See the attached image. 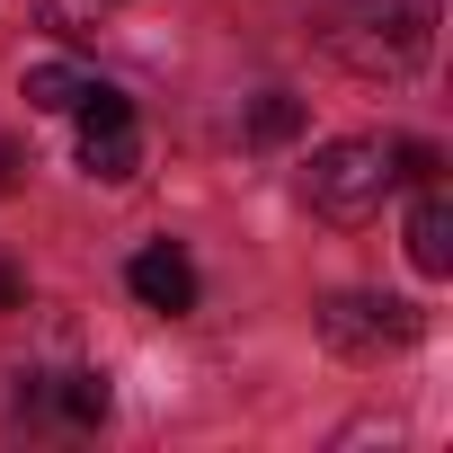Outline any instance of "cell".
<instances>
[{
  "instance_id": "2",
  "label": "cell",
  "mask_w": 453,
  "mask_h": 453,
  "mask_svg": "<svg viewBox=\"0 0 453 453\" xmlns=\"http://www.w3.org/2000/svg\"><path fill=\"white\" fill-rule=\"evenodd\" d=\"M391 187H400V169H391V142H373V134L320 142L311 169H303V196H311V213H329V222H373Z\"/></svg>"
},
{
  "instance_id": "1",
  "label": "cell",
  "mask_w": 453,
  "mask_h": 453,
  "mask_svg": "<svg viewBox=\"0 0 453 453\" xmlns=\"http://www.w3.org/2000/svg\"><path fill=\"white\" fill-rule=\"evenodd\" d=\"M320 45L356 81H409L435 54V0H329Z\"/></svg>"
},
{
  "instance_id": "12",
  "label": "cell",
  "mask_w": 453,
  "mask_h": 453,
  "mask_svg": "<svg viewBox=\"0 0 453 453\" xmlns=\"http://www.w3.org/2000/svg\"><path fill=\"white\" fill-rule=\"evenodd\" d=\"M19 303H27V276H19V267H0V311H19Z\"/></svg>"
},
{
  "instance_id": "4",
  "label": "cell",
  "mask_w": 453,
  "mask_h": 453,
  "mask_svg": "<svg viewBox=\"0 0 453 453\" xmlns=\"http://www.w3.org/2000/svg\"><path fill=\"white\" fill-rule=\"evenodd\" d=\"M125 285H134V303L142 311H196V258L178 250V241H151V250H134V267H125Z\"/></svg>"
},
{
  "instance_id": "7",
  "label": "cell",
  "mask_w": 453,
  "mask_h": 453,
  "mask_svg": "<svg viewBox=\"0 0 453 453\" xmlns=\"http://www.w3.org/2000/svg\"><path fill=\"white\" fill-rule=\"evenodd\" d=\"M303 125H311V107H303L294 89H258V98H250V116H241V134H250L258 151H276V142H294Z\"/></svg>"
},
{
  "instance_id": "9",
  "label": "cell",
  "mask_w": 453,
  "mask_h": 453,
  "mask_svg": "<svg viewBox=\"0 0 453 453\" xmlns=\"http://www.w3.org/2000/svg\"><path fill=\"white\" fill-rule=\"evenodd\" d=\"M45 400H54V409H63L72 426H98V418H107V382H98V373H63V382H54Z\"/></svg>"
},
{
  "instance_id": "10",
  "label": "cell",
  "mask_w": 453,
  "mask_h": 453,
  "mask_svg": "<svg viewBox=\"0 0 453 453\" xmlns=\"http://www.w3.org/2000/svg\"><path fill=\"white\" fill-rule=\"evenodd\" d=\"M107 10H116V0H45V27L81 45V36H98V27H107Z\"/></svg>"
},
{
  "instance_id": "11",
  "label": "cell",
  "mask_w": 453,
  "mask_h": 453,
  "mask_svg": "<svg viewBox=\"0 0 453 453\" xmlns=\"http://www.w3.org/2000/svg\"><path fill=\"white\" fill-rule=\"evenodd\" d=\"M19 169H27V151H19V142H0V196L19 187Z\"/></svg>"
},
{
  "instance_id": "8",
  "label": "cell",
  "mask_w": 453,
  "mask_h": 453,
  "mask_svg": "<svg viewBox=\"0 0 453 453\" xmlns=\"http://www.w3.org/2000/svg\"><path fill=\"white\" fill-rule=\"evenodd\" d=\"M81 89H89V72H72V63H36V72L19 81V98H27L36 116H72V107H81Z\"/></svg>"
},
{
  "instance_id": "6",
  "label": "cell",
  "mask_w": 453,
  "mask_h": 453,
  "mask_svg": "<svg viewBox=\"0 0 453 453\" xmlns=\"http://www.w3.org/2000/svg\"><path fill=\"white\" fill-rule=\"evenodd\" d=\"M81 169L107 178V187H125V178L142 169V134H134V116H125V125H81Z\"/></svg>"
},
{
  "instance_id": "3",
  "label": "cell",
  "mask_w": 453,
  "mask_h": 453,
  "mask_svg": "<svg viewBox=\"0 0 453 453\" xmlns=\"http://www.w3.org/2000/svg\"><path fill=\"white\" fill-rule=\"evenodd\" d=\"M409 338H418V311H409L400 294H329V303H320V347H329V356L373 365V356H400Z\"/></svg>"
},
{
  "instance_id": "5",
  "label": "cell",
  "mask_w": 453,
  "mask_h": 453,
  "mask_svg": "<svg viewBox=\"0 0 453 453\" xmlns=\"http://www.w3.org/2000/svg\"><path fill=\"white\" fill-rule=\"evenodd\" d=\"M409 258H418V276H453V196L435 178L409 204Z\"/></svg>"
}]
</instances>
